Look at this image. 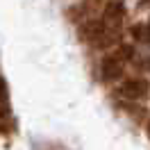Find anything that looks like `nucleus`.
Here are the masks:
<instances>
[{
  "mask_svg": "<svg viewBox=\"0 0 150 150\" xmlns=\"http://www.w3.org/2000/svg\"><path fill=\"white\" fill-rule=\"evenodd\" d=\"M132 32H134V39L150 43V28H148V25H134V28H132Z\"/></svg>",
  "mask_w": 150,
  "mask_h": 150,
  "instance_id": "39448f33",
  "label": "nucleus"
},
{
  "mask_svg": "<svg viewBox=\"0 0 150 150\" xmlns=\"http://www.w3.org/2000/svg\"><path fill=\"white\" fill-rule=\"evenodd\" d=\"M148 93H150V84L143 77H130L121 86V96L127 100H143V98H148Z\"/></svg>",
  "mask_w": 150,
  "mask_h": 150,
  "instance_id": "f03ea898",
  "label": "nucleus"
},
{
  "mask_svg": "<svg viewBox=\"0 0 150 150\" xmlns=\"http://www.w3.org/2000/svg\"><path fill=\"white\" fill-rule=\"evenodd\" d=\"M123 71H125V66H123V59L118 55H107L100 62V75H103L105 82H116V80H121Z\"/></svg>",
  "mask_w": 150,
  "mask_h": 150,
  "instance_id": "7ed1b4c3",
  "label": "nucleus"
},
{
  "mask_svg": "<svg viewBox=\"0 0 150 150\" xmlns=\"http://www.w3.org/2000/svg\"><path fill=\"white\" fill-rule=\"evenodd\" d=\"M118 52H121V55H118L121 59H123V57H125V59H130V57H132V48L130 46H121V48H118Z\"/></svg>",
  "mask_w": 150,
  "mask_h": 150,
  "instance_id": "423d86ee",
  "label": "nucleus"
},
{
  "mask_svg": "<svg viewBox=\"0 0 150 150\" xmlns=\"http://www.w3.org/2000/svg\"><path fill=\"white\" fill-rule=\"evenodd\" d=\"M105 34H107L105 23H98V21H89L84 28H82V37H84V41L93 43V46H105Z\"/></svg>",
  "mask_w": 150,
  "mask_h": 150,
  "instance_id": "20e7f679",
  "label": "nucleus"
},
{
  "mask_svg": "<svg viewBox=\"0 0 150 150\" xmlns=\"http://www.w3.org/2000/svg\"><path fill=\"white\" fill-rule=\"evenodd\" d=\"M123 18H125V7H123V2H118V0L107 2V7H105V18H103L105 30H107V34H105V46L114 43L116 39L121 37Z\"/></svg>",
  "mask_w": 150,
  "mask_h": 150,
  "instance_id": "f257e3e1",
  "label": "nucleus"
},
{
  "mask_svg": "<svg viewBox=\"0 0 150 150\" xmlns=\"http://www.w3.org/2000/svg\"><path fill=\"white\" fill-rule=\"evenodd\" d=\"M148 132H150V123H148Z\"/></svg>",
  "mask_w": 150,
  "mask_h": 150,
  "instance_id": "0eeeda50",
  "label": "nucleus"
}]
</instances>
